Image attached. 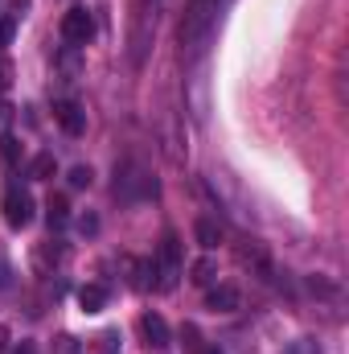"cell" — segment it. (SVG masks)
<instances>
[{"instance_id":"13","label":"cell","mask_w":349,"mask_h":354,"mask_svg":"<svg viewBox=\"0 0 349 354\" xmlns=\"http://www.w3.org/2000/svg\"><path fill=\"white\" fill-rule=\"evenodd\" d=\"M54 354H83V342L70 338V334H62V338L54 342Z\"/></svg>"},{"instance_id":"6","label":"cell","mask_w":349,"mask_h":354,"mask_svg":"<svg viewBox=\"0 0 349 354\" xmlns=\"http://www.w3.org/2000/svg\"><path fill=\"white\" fill-rule=\"evenodd\" d=\"M206 305H210V309H218V313H235V309H239V288H230V284H222V288H210Z\"/></svg>"},{"instance_id":"17","label":"cell","mask_w":349,"mask_h":354,"mask_svg":"<svg viewBox=\"0 0 349 354\" xmlns=\"http://www.w3.org/2000/svg\"><path fill=\"white\" fill-rule=\"evenodd\" d=\"M8 284H12V268L0 260V288H8Z\"/></svg>"},{"instance_id":"2","label":"cell","mask_w":349,"mask_h":354,"mask_svg":"<svg viewBox=\"0 0 349 354\" xmlns=\"http://www.w3.org/2000/svg\"><path fill=\"white\" fill-rule=\"evenodd\" d=\"M29 218H33V198H29V189L12 185V189L4 194V223H8L12 231H21V227H29Z\"/></svg>"},{"instance_id":"19","label":"cell","mask_w":349,"mask_h":354,"mask_svg":"<svg viewBox=\"0 0 349 354\" xmlns=\"http://www.w3.org/2000/svg\"><path fill=\"white\" fill-rule=\"evenodd\" d=\"M8 87V62H4V58H0V91Z\"/></svg>"},{"instance_id":"20","label":"cell","mask_w":349,"mask_h":354,"mask_svg":"<svg viewBox=\"0 0 349 354\" xmlns=\"http://www.w3.org/2000/svg\"><path fill=\"white\" fill-rule=\"evenodd\" d=\"M4 338H8V330H4V326H0V351H4Z\"/></svg>"},{"instance_id":"3","label":"cell","mask_w":349,"mask_h":354,"mask_svg":"<svg viewBox=\"0 0 349 354\" xmlns=\"http://www.w3.org/2000/svg\"><path fill=\"white\" fill-rule=\"evenodd\" d=\"M54 120L62 124L66 136H83V132H87V111H83L74 99H58V103H54Z\"/></svg>"},{"instance_id":"12","label":"cell","mask_w":349,"mask_h":354,"mask_svg":"<svg viewBox=\"0 0 349 354\" xmlns=\"http://www.w3.org/2000/svg\"><path fill=\"white\" fill-rule=\"evenodd\" d=\"M90 181H94L90 165H74V169H70V185H74V189H90Z\"/></svg>"},{"instance_id":"11","label":"cell","mask_w":349,"mask_h":354,"mask_svg":"<svg viewBox=\"0 0 349 354\" xmlns=\"http://www.w3.org/2000/svg\"><path fill=\"white\" fill-rule=\"evenodd\" d=\"M54 169H58V161H54L50 153H41V157H33V165H29V174H33V177H50Z\"/></svg>"},{"instance_id":"15","label":"cell","mask_w":349,"mask_h":354,"mask_svg":"<svg viewBox=\"0 0 349 354\" xmlns=\"http://www.w3.org/2000/svg\"><path fill=\"white\" fill-rule=\"evenodd\" d=\"M12 29H17V25H12V17H0V50L12 41Z\"/></svg>"},{"instance_id":"1","label":"cell","mask_w":349,"mask_h":354,"mask_svg":"<svg viewBox=\"0 0 349 354\" xmlns=\"http://www.w3.org/2000/svg\"><path fill=\"white\" fill-rule=\"evenodd\" d=\"M90 37H94V17H90L83 4L66 8V17H62V41H70V46H87Z\"/></svg>"},{"instance_id":"7","label":"cell","mask_w":349,"mask_h":354,"mask_svg":"<svg viewBox=\"0 0 349 354\" xmlns=\"http://www.w3.org/2000/svg\"><path fill=\"white\" fill-rule=\"evenodd\" d=\"M46 223H50V231H62V227L70 223V202H66L62 194L46 202Z\"/></svg>"},{"instance_id":"10","label":"cell","mask_w":349,"mask_h":354,"mask_svg":"<svg viewBox=\"0 0 349 354\" xmlns=\"http://www.w3.org/2000/svg\"><path fill=\"white\" fill-rule=\"evenodd\" d=\"M0 161H4V165H17V161H21V140H17L12 132L0 136Z\"/></svg>"},{"instance_id":"16","label":"cell","mask_w":349,"mask_h":354,"mask_svg":"<svg viewBox=\"0 0 349 354\" xmlns=\"http://www.w3.org/2000/svg\"><path fill=\"white\" fill-rule=\"evenodd\" d=\"M79 227H83V235H94V231H99V218H94V214H83Z\"/></svg>"},{"instance_id":"9","label":"cell","mask_w":349,"mask_h":354,"mask_svg":"<svg viewBox=\"0 0 349 354\" xmlns=\"http://www.w3.org/2000/svg\"><path fill=\"white\" fill-rule=\"evenodd\" d=\"M193 235H197V243H201L206 252H214V248L222 243V231H218V223H210V218H197Z\"/></svg>"},{"instance_id":"21","label":"cell","mask_w":349,"mask_h":354,"mask_svg":"<svg viewBox=\"0 0 349 354\" xmlns=\"http://www.w3.org/2000/svg\"><path fill=\"white\" fill-rule=\"evenodd\" d=\"M206 354H222V346H210V351H206Z\"/></svg>"},{"instance_id":"18","label":"cell","mask_w":349,"mask_h":354,"mask_svg":"<svg viewBox=\"0 0 349 354\" xmlns=\"http://www.w3.org/2000/svg\"><path fill=\"white\" fill-rule=\"evenodd\" d=\"M12 354H37V346H33V342H17V346H12Z\"/></svg>"},{"instance_id":"8","label":"cell","mask_w":349,"mask_h":354,"mask_svg":"<svg viewBox=\"0 0 349 354\" xmlns=\"http://www.w3.org/2000/svg\"><path fill=\"white\" fill-rule=\"evenodd\" d=\"M79 305H83V313H103L107 288H103V284H83V288H79Z\"/></svg>"},{"instance_id":"14","label":"cell","mask_w":349,"mask_h":354,"mask_svg":"<svg viewBox=\"0 0 349 354\" xmlns=\"http://www.w3.org/2000/svg\"><path fill=\"white\" fill-rule=\"evenodd\" d=\"M193 280H197V284H210V280H214V264H210V260L193 264Z\"/></svg>"},{"instance_id":"4","label":"cell","mask_w":349,"mask_h":354,"mask_svg":"<svg viewBox=\"0 0 349 354\" xmlns=\"http://www.w3.org/2000/svg\"><path fill=\"white\" fill-rule=\"evenodd\" d=\"M161 288H173L177 272H181V243H177V235H165L161 239Z\"/></svg>"},{"instance_id":"5","label":"cell","mask_w":349,"mask_h":354,"mask_svg":"<svg viewBox=\"0 0 349 354\" xmlns=\"http://www.w3.org/2000/svg\"><path fill=\"white\" fill-rule=\"evenodd\" d=\"M140 334L148 338V346H169V342H173L169 322H165L161 313H144V317H140Z\"/></svg>"}]
</instances>
